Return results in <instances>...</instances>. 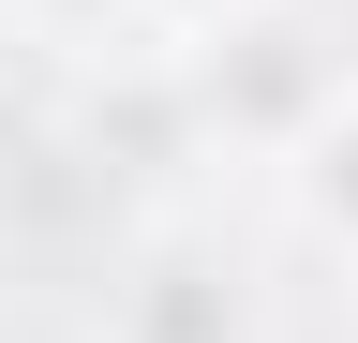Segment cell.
Returning a JSON list of instances; mask_svg holds the SVG:
<instances>
[{
  "mask_svg": "<svg viewBox=\"0 0 358 343\" xmlns=\"http://www.w3.org/2000/svg\"><path fill=\"white\" fill-rule=\"evenodd\" d=\"M105 343H268V298L254 269L224 254L209 224H134V254L105 269Z\"/></svg>",
  "mask_w": 358,
  "mask_h": 343,
  "instance_id": "7a4b0ae2",
  "label": "cell"
},
{
  "mask_svg": "<svg viewBox=\"0 0 358 343\" xmlns=\"http://www.w3.org/2000/svg\"><path fill=\"white\" fill-rule=\"evenodd\" d=\"M268 180H284V224H299L313 254H343V269H358V75L284 135V164H268Z\"/></svg>",
  "mask_w": 358,
  "mask_h": 343,
  "instance_id": "3957f363",
  "label": "cell"
},
{
  "mask_svg": "<svg viewBox=\"0 0 358 343\" xmlns=\"http://www.w3.org/2000/svg\"><path fill=\"white\" fill-rule=\"evenodd\" d=\"M15 30L60 45V60H150V15L134 0H15Z\"/></svg>",
  "mask_w": 358,
  "mask_h": 343,
  "instance_id": "277c9868",
  "label": "cell"
},
{
  "mask_svg": "<svg viewBox=\"0 0 358 343\" xmlns=\"http://www.w3.org/2000/svg\"><path fill=\"white\" fill-rule=\"evenodd\" d=\"M358 60H329L313 45V30L284 15V0H268V15H239V30H209V45H164V105L194 119L209 149H254V164H284V135L313 105L343 90Z\"/></svg>",
  "mask_w": 358,
  "mask_h": 343,
  "instance_id": "6da1fadb",
  "label": "cell"
},
{
  "mask_svg": "<svg viewBox=\"0 0 358 343\" xmlns=\"http://www.w3.org/2000/svg\"><path fill=\"white\" fill-rule=\"evenodd\" d=\"M150 15V45H209V30H239V15H268V0H134Z\"/></svg>",
  "mask_w": 358,
  "mask_h": 343,
  "instance_id": "5b68a950",
  "label": "cell"
}]
</instances>
